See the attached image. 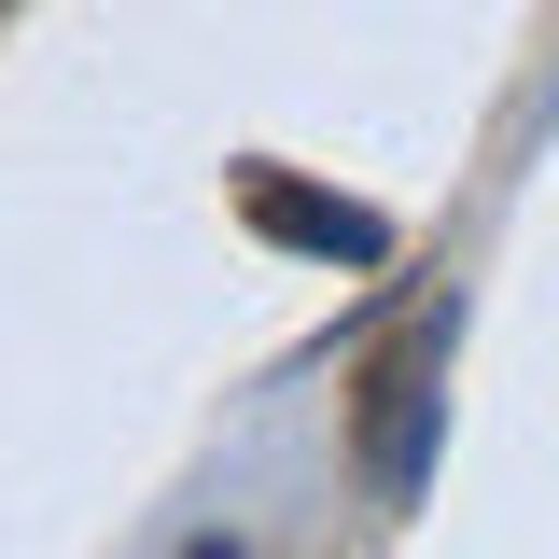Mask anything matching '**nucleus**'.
Instances as JSON below:
<instances>
[{
  "label": "nucleus",
  "mask_w": 559,
  "mask_h": 559,
  "mask_svg": "<svg viewBox=\"0 0 559 559\" xmlns=\"http://www.w3.org/2000/svg\"><path fill=\"white\" fill-rule=\"evenodd\" d=\"M433 364H448V336H419L406 364H378V419H364V462H378V489H392V503L433 476Z\"/></svg>",
  "instance_id": "1"
}]
</instances>
